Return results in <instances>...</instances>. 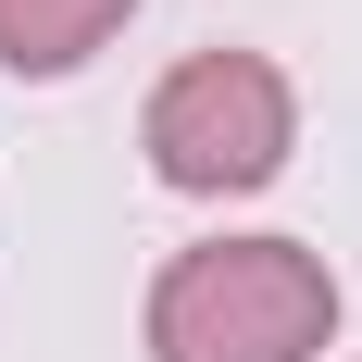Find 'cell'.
<instances>
[{
	"label": "cell",
	"instance_id": "cell-1",
	"mask_svg": "<svg viewBox=\"0 0 362 362\" xmlns=\"http://www.w3.org/2000/svg\"><path fill=\"white\" fill-rule=\"evenodd\" d=\"M337 337V275L300 238H213L150 288V362H313Z\"/></svg>",
	"mask_w": 362,
	"mask_h": 362
},
{
	"label": "cell",
	"instance_id": "cell-2",
	"mask_svg": "<svg viewBox=\"0 0 362 362\" xmlns=\"http://www.w3.org/2000/svg\"><path fill=\"white\" fill-rule=\"evenodd\" d=\"M150 175L187 187V200H225V187H262L275 163H288L300 138V100L288 75L262 63V50H187L163 88H150Z\"/></svg>",
	"mask_w": 362,
	"mask_h": 362
},
{
	"label": "cell",
	"instance_id": "cell-3",
	"mask_svg": "<svg viewBox=\"0 0 362 362\" xmlns=\"http://www.w3.org/2000/svg\"><path fill=\"white\" fill-rule=\"evenodd\" d=\"M138 0H0V63L13 75H75Z\"/></svg>",
	"mask_w": 362,
	"mask_h": 362
}]
</instances>
